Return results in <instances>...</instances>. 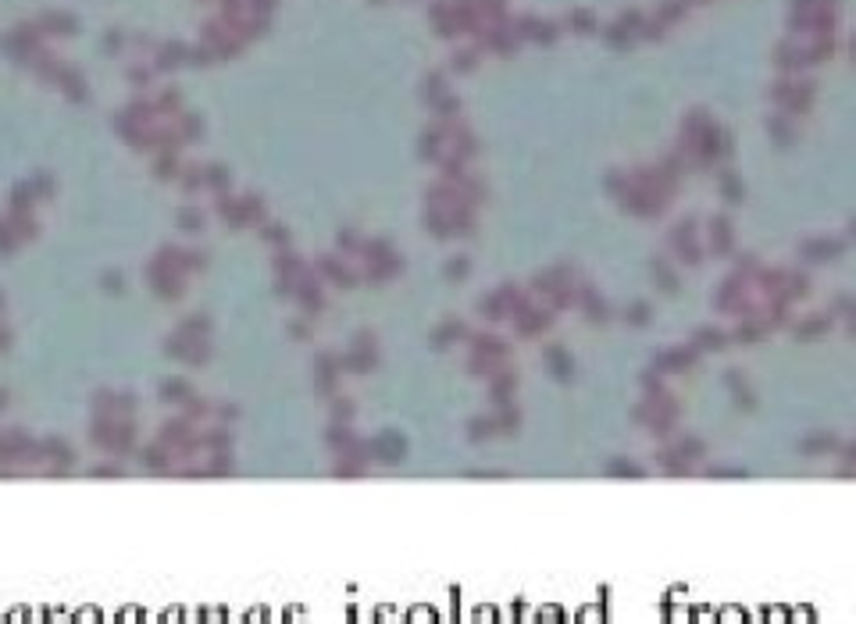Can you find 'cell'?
Wrapping results in <instances>:
<instances>
[{"label": "cell", "instance_id": "cell-33", "mask_svg": "<svg viewBox=\"0 0 856 624\" xmlns=\"http://www.w3.org/2000/svg\"><path fill=\"white\" fill-rule=\"evenodd\" d=\"M332 418H335V421H350V418H354L350 396H335V400H332Z\"/></svg>", "mask_w": 856, "mask_h": 624}, {"label": "cell", "instance_id": "cell-19", "mask_svg": "<svg viewBox=\"0 0 856 624\" xmlns=\"http://www.w3.org/2000/svg\"><path fill=\"white\" fill-rule=\"evenodd\" d=\"M18 247H22V236H18V229L11 225V218L4 214V218H0V257H11Z\"/></svg>", "mask_w": 856, "mask_h": 624}, {"label": "cell", "instance_id": "cell-29", "mask_svg": "<svg viewBox=\"0 0 856 624\" xmlns=\"http://www.w3.org/2000/svg\"><path fill=\"white\" fill-rule=\"evenodd\" d=\"M122 475H125V471H122V464L114 461V457L104 461V464H93V468H89V478H122Z\"/></svg>", "mask_w": 856, "mask_h": 624}, {"label": "cell", "instance_id": "cell-30", "mask_svg": "<svg viewBox=\"0 0 856 624\" xmlns=\"http://www.w3.org/2000/svg\"><path fill=\"white\" fill-rule=\"evenodd\" d=\"M243 204H247V214H250V221L254 225H261L264 221V196H257V193H243Z\"/></svg>", "mask_w": 856, "mask_h": 624}, {"label": "cell", "instance_id": "cell-14", "mask_svg": "<svg viewBox=\"0 0 856 624\" xmlns=\"http://www.w3.org/2000/svg\"><path fill=\"white\" fill-rule=\"evenodd\" d=\"M232 471H236L232 449H221V453H207V461H204V478H221V475H232Z\"/></svg>", "mask_w": 856, "mask_h": 624}, {"label": "cell", "instance_id": "cell-3", "mask_svg": "<svg viewBox=\"0 0 856 624\" xmlns=\"http://www.w3.org/2000/svg\"><path fill=\"white\" fill-rule=\"evenodd\" d=\"M136 461L143 464V471H154V475H171V471H175V464H179L175 449H171L168 442H161V439H154V442L139 446Z\"/></svg>", "mask_w": 856, "mask_h": 624}, {"label": "cell", "instance_id": "cell-32", "mask_svg": "<svg viewBox=\"0 0 856 624\" xmlns=\"http://www.w3.org/2000/svg\"><path fill=\"white\" fill-rule=\"evenodd\" d=\"M93 414H118V411H114V392L111 389H100L93 396Z\"/></svg>", "mask_w": 856, "mask_h": 624}, {"label": "cell", "instance_id": "cell-34", "mask_svg": "<svg viewBox=\"0 0 856 624\" xmlns=\"http://www.w3.org/2000/svg\"><path fill=\"white\" fill-rule=\"evenodd\" d=\"M439 139H442V132H432V136L425 132V139H421V157H432V161H435V157L442 154V143H439Z\"/></svg>", "mask_w": 856, "mask_h": 624}, {"label": "cell", "instance_id": "cell-24", "mask_svg": "<svg viewBox=\"0 0 856 624\" xmlns=\"http://www.w3.org/2000/svg\"><path fill=\"white\" fill-rule=\"evenodd\" d=\"M179 186H182L186 193L204 189V164H186V168H182V175H179Z\"/></svg>", "mask_w": 856, "mask_h": 624}, {"label": "cell", "instance_id": "cell-38", "mask_svg": "<svg viewBox=\"0 0 856 624\" xmlns=\"http://www.w3.org/2000/svg\"><path fill=\"white\" fill-rule=\"evenodd\" d=\"M11 343H15V332H11L8 325H0V354H8Z\"/></svg>", "mask_w": 856, "mask_h": 624}, {"label": "cell", "instance_id": "cell-9", "mask_svg": "<svg viewBox=\"0 0 856 624\" xmlns=\"http://www.w3.org/2000/svg\"><path fill=\"white\" fill-rule=\"evenodd\" d=\"M304 271H307V264L300 261V254L278 247V254H275V275L278 278H300Z\"/></svg>", "mask_w": 856, "mask_h": 624}, {"label": "cell", "instance_id": "cell-27", "mask_svg": "<svg viewBox=\"0 0 856 624\" xmlns=\"http://www.w3.org/2000/svg\"><path fill=\"white\" fill-rule=\"evenodd\" d=\"M136 392L125 389V392H114V411H118V418H136Z\"/></svg>", "mask_w": 856, "mask_h": 624}, {"label": "cell", "instance_id": "cell-7", "mask_svg": "<svg viewBox=\"0 0 856 624\" xmlns=\"http://www.w3.org/2000/svg\"><path fill=\"white\" fill-rule=\"evenodd\" d=\"M182 157H179V150H164V154H157V161H154V179L157 182H179V175H182Z\"/></svg>", "mask_w": 856, "mask_h": 624}, {"label": "cell", "instance_id": "cell-1", "mask_svg": "<svg viewBox=\"0 0 856 624\" xmlns=\"http://www.w3.org/2000/svg\"><path fill=\"white\" fill-rule=\"evenodd\" d=\"M147 278H150V286H154V293L161 300H182L186 297V278L190 275H182L175 264L164 261L161 254H154V261L147 264Z\"/></svg>", "mask_w": 856, "mask_h": 624}, {"label": "cell", "instance_id": "cell-12", "mask_svg": "<svg viewBox=\"0 0 856 624\" xmlns=\"http://www.w3.org/2000/svg\"><path fill=\"white\" fill-rule=\"evenodd\" d=\"M193 392H197V389H193L186 378H168V382H161V400H164V404H175V407H182Z\"/></svg>", "mask_w": 856, "mask_h": 624}, {"label": "cell", "instance_id": "cell-36", "mask_svg": "<svg viewBox=\"0 0 856 624\" xmlns=\"http://www.w3.org/2000/svg\"><path fill=\"white\" fill-rule=\"evenodd\" d=\"M468 271H471L468 257H457V261H449V264H446V278H464Z\"/></svg>", "mask_w": 856, "mask_h": 624}, {"label": "cell", "instance_id": "cell-6", "mask_svg": "<svg viewBox=\"0 0 856 624\" xmlns=\"http://www.w3.org/2000/svg\"><path fill=\"white\" fill-rule=\"evenodd\" d=\"M297 300H300V307H304V314L307 318H314L321 307H325V293H321V282H318V275L307 268L304 275H300V282H297Z\"/></svg>", "mask_w": 856, "mask_h": 624}, {"label": "cell", "instance_id": "cell-41", "mask_svg": "<svg viewBox=\"0 0 856 624\" xmlns=\"http://www.w3.org/2000/svg\"><path fill=\"white\" fill-rule=\"evenodd\" d=\"M4 307H8V297H4V293H0V318H4Z\"/></svg>", "mask_w": 856, "mask_h": 624}, {"label": "cell", "instance_id": "cell-37", "mask_svg": "<svg viewBox=\"0 0 856 624\" xmlns=\"http://www.w3.org/2000/svg\"><path fill=\"white\" fill-rule=\"evenodd\" d=\"M335 239H339V250H347V254H357V250H361V239H357L350 229H347V232H339Z\"/></svg>", "mask_w": 856, "mask_h": 624}, {"label": "cell", "instance_id": "cell-18", "mask_svg": "<svg viewBox=\"0 0 856 624\" xmlns=\"http://www.w3.org/2000/svg\"><path fill=\"white\" fill-rule=\"evenodd\" d=\"M475 354L485 357V361H503L507 357V347L500 335H475Z\"/></svg>", "mask_w": 856, "mask_h": 624}, {"label": "cell", "instance_id": "cell-8", "mask_svg": "<svg viewBox=\"0 0 856 624\" xmlns=\"http://www.w3.org/2000/svg\"><path fill=\"white\" fill-rule=\"evenodd\" d=\"M200 449H204V453H221V449H232V428L218 421L214 428L200 432Z\"/></svg>", "mask_w": 856, "mask_h": 624}, {"label": "cell", "instance_id": "cell-10", "mask_svg": "<svg viewBox=\"0 0 856 624\" xmlns=\"http://www.w3.org/2000/svg\"><path fill=\"white\" fill-rule=\"evenodd\" d=\"M175 268H179L182 275L204 271V268H207V250H197V247H175Z\"/></svg>", "mask_w": 856, "mask_h": 624}, {"label": "cell", "instance_id": "cell-39", "mask_svg": "<svg viewBox=\"0 0 856 624\" xmlns=\"http://www.w3.org/2000/svg\"><path fill=\"white\" fill-rule=\"evenodd\" d=\"M290 335H297V339H307V325H304V321H293V325H290Z\"/></svg>", "mask_w": 856, "mask_h": 624}, {"label": "cell", "instance_id": "cell-15", "mask_svg": "<svg viewBox=\"0 0 856 624\" xmlns=\"http://www.w3.org/2000/svg\"><path fill=\"white\" fill-rule=\"evenodd\" d=\"M204 189L228 193L232 189V172H228L225 164H204Z\"/></svg>", "mask_w": 856, "mask_h": 624}, {"label": "cell", "instance_id": "cell-26", "mask_svg": "<svg viewBox=\"0 0 856 624\" xmlns=\"http://www.w3.org/2000/svg\"><path fill=\"white\" fill-rule=\"evenodd\" d=\"M29 182H32V189H36V196H39V200H54V196H57V182H54V175H50V172H36Z\"/></svg>", "mask_w": 856, "mask_h": 624}, {"label": "cell", "instance_id": "cell-21", "mask_svg": "<svg viewBox=\"0 0 856 624\" xmlns=\"http://www.w3.org/2000/svg\"><path fill=\"white\" fill-rule=\"evenodd\" d=\"M261 236L271 243V247H290V229H285L282 221H261Z\"/></svg>", "mask_w": 856, "mask_h": 624}, {"label": "cell", "instance_id": "cell-25", "mask_svg": "<svg viewBox=\"0 0 856 624\" xmlns=\"http://www.w3.org/2000/svg\"><path fill=\"white\" fill-rule=\"evenodd\" d=\"M179 132H182V139H186V146L193 143V139H200L204 136V122L197 118V115H186V111H182V115H179V125H175Z\"/></svg>", "mask_w": 856, "mask_h": 624}, {"label": "cell", "instance_id": "cell-13", "mask_svg": "<svg viewBox=\"0 0 856 624\" xmlns=\"http://www.w3.org/2000/svg\"><path fill=\"white\" fill-rule=\"evenodd\" d=\"M342 368H339V361L332 357V354H321L318 357V364H314V382H318V389L321 392H332V385H335V375H339Z\"/></svg>", "mask_w": 856, "mask_h": 624}, {"label": "cell", "instance_id": "cell-4", "mask_svg": "<svg viewBox=\"0 0 856 624\" xmlns=\"http://www.w3.org/2000/svg\"><path fill=\"white\" fill-rule=\"evenodd\" d=\"M218 200H214V211H218V218L225 221V225H232V229L240 232V229H250V214H247V204H243V196H232V189L228 193H214Z\"/></svg>", "mask_w": 856, "mask_h": 624}, {"label": "cell", "instance_id": "cell-35", "mask_svg": "<svg viewBox=\"0 0 856 624\" xmlns=\"http://www.w3.org/2000/svg\"><path fill=\"white\" fill-rule=\"evenodd\" d=\"M157 115H179V93H164L157 100Z\"/></svg>", "mask_w": 856, "mask_h": 624}, {"label": "cell", "instance_id": "cell-11", "mask_svg": "<svg viewBox=\"0 0 856 624\" xmlns=\"http://www.w3.org/2000/svg\"><path fill=\"white\" fill-rule=\"evenodd\" d=\"M318 271H321L325 278H332L335 286H342V289H350L354 282H357V275H354L350 268H342L335 257H321V261H318Z\"/></svg>", "mask_w": 856, "mask_h": 624}, {"label": "cell", "instance_id": "cell-28", "mask_svg": "<svg viewBox=\"0 0 856 624\" xmlns=\"http://www.w3.org/2000/svg\"><path fill=\"white\" fill-rule=\"evenodd\" d=\"M211 414H214L221 425H236V421L243 418V411H240L236 404H214V407H211Z\"/></svg>", "mask_w": 856, "mask_h": 624}, {"label": "cell", "instance_id": "cell-31", "mask_svg": "<svg viewBox=\"0 0 856 624\" xmlns=\"http://www.w3.org/2000/svg\"><path fill=\"white\" fill-rule=\"evenodd\" d=\"M100 286H104V293H125V275L122 271H104Z\"/></svg>", "mask_w": 856, "mask_h": 624}, {"label": "cell", "instance_id": "cell-5", "mask_svg": "<svg viewBox=\"0 0 856 624\" xmlns=\"http://www.w3.org/2000/svg\"><path fill=\"white\" fill-rule=\"evenodd\" d=\"M385 461V464H399V461H407V442L399 439V435H392V432H385V435H378V439H371L368 442V461Z\"/></svg>", "mask_w": 856, "mask_h": 624}, {"label": "cell", "instance_id": "cell-17", "mask_svg": "<svg viewBox=\"0 0 856 624\" xmlns=\"http://www.w3.org/2000/svg\"><path fill=\"white\" fill-rule=\"evenodd\" d=\"M36 204H39V196H36V189H32L29 179L18 182V186L11 189V196H8V211H32Z\"/></svg>", "mask_w": 856, "mask_h": 624}, {"label": "cell", "instance_id": "cell-22", "mask_svg": "<svg viewBox=\"0 0 856 624\" xmlns=\"http://www.w3.org/2000/svg\"><path fill=\"white\" fill-rule=\"evenodd\" d=\"M461 335H464V325H461V321H446L442 328H435V335H432V347H435V350H442V347L457 343Z\"/></svg>", "mask_w": 856, "mask_h": 624}, {"label": "cell", "instance_id": "cell-23", "mask_svg": "<svg viewBox=\"0 0 856 624\" xmlns=\"http://www.w3.org/2000/svg\"><path fill=\"white\" fill-rule=\"evenodd\" d=\"M182 414H186L190 421H197V425H200V421H207V418H211V404L204 400V396H197V392H193L190 400L182 404Z\"/></svg>", "mask_w": 856, "mask_h": 624}, {"label": "cell", "instance_id": "cell-40", "mask_svg": "<svg viewBox=\"0 0 856 624\" xmlns=\"http://www.w3.org/2000/svg\"><path fill=\"white\" fill-rule=\"evenodd\" d=\"M8 404H11V392H8V389H0V414L8 411Z\"/></svg>", "mask_w": 856, "mask_h": 624}, {"label": "cell", "instance_id": "cell-16", "mask_svg": "<svg viewBox=\"0 0 856 624\" xmlns=\"http://www.w3.org/2000/svg\"><path fill=\"white\" fill-rule=\"evenodd\" d=\"M171 332H175V335H186V339H197V335H211V318L207 314H186L175 328H171Z\"/></svg>", "mask_w": 856, "mask_h": 624}, {"label": "cell", "instance_id": "cell-2", "mask_svg": "<svg viewBox=\"0 0 856 624\" xmlns=\"http://www.w3.org/2000/svg\"><path fill=\"white\" fill-rule=\"evenodd\" d=\"M43 442V464H46V475L50 478H61V475H68L72 468H75V449H72V442L68 439H57V435H46V439H39Z\"/></svg>", "mask_w": 856, "mask_h": 624}, {"label": "cell", "instance_id": "cell-20", "mask_svg": "<svg viewBox=\"0 0 856 624\" xmlns=\"http://www.w3.org/2000/svg\"><path fill=\"white\" fill-rule=\"evenodd\" d=\"M175 221H179V229H182V232H193V236L204 232V225H207V218H204L200 207H179Z\"/></svg>", "mask_w": 856, "mask_h": 624}]
</instances>
